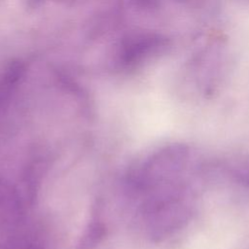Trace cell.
Wrapping results in <instances>:
<instances>
[{
    "label": "cell",
    "instance_id": "cell-1",
    "mask_svg": "<svg viewBox=\"0 0 249 249\" xmlns=\"http://www.w3.org/2000/svg\"><path fill=\"white\" fill-rule=\"evenodd\" d=\"M192 160L186 145H171L151 157L135 175L147 229L156 239L180 230L193 213Z\"/></svg>",
    "mask_w": 249,
    "mask_h": 249
}]
</instances>
